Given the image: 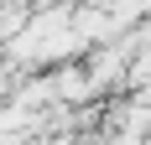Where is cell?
Instances as JSON below:
<instances>
[{
	"mask_svg": "<svg viewBox=\"0 0 151 145\" xmlns=\"http://www.w3.org/2000/svg\"><path fill=\"white\" fill-rule=\"evenodd\" d=\"M78 145H115V140H109V135H83Z\"/></svg>",
	"mask_w": 151,
	"mask_h": 145,
	"instance_id": "1",
	"label": "cell"
},
{
	"mask_svg": "<svg viewBox=\"0 0 151 145\" xmlns=\"http://www.w3.org/2000/svg\"><path fill=\"white\" fill-rule=\"evenodd\" d=\"M83 5H89V11H109L115 0H83Z\"/></svg>",
	"mask_w": 151,
	"mask_h": 145,
	"instance_id": "2",
	"label": "cell"
}]
</instances>
